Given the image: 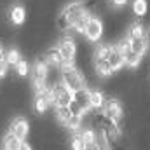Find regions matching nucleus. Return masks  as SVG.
Listing matches in <instances>:
<instances>
[{
	"mask_svg": "<svg viewBox=\"0 0 150 150\" xmlns=\"http://www.w3.org/2000/svg\"><path fill=\"white\" fill-rule=\"evenodd\" d=\"M87 14H91V12L87 11L86 4L82 0L70 2V4H67L61 9V12L58 16V28L61 32H72V28H74L82 18H86Z\"/></svg>",
	"mask_w": 150,
	"mask_h": 150,
	"instance_id": "nucleus-1",
	"label": "nucleus"
},
{
	"mask_svg": "<svg viewBox=\"0 0 150 150\" xmlns=\"http://www.w3.org/2000/svg\"><path fill=\"white\" fill-rule=\"evenodd\" d=\"M61 72V82L70 89V91H80V89H86L87 87V84H86V79H84V75L80 74L75 67H70V68H63V70H59Z\"/></svg>",
	"mask_w": 150,
	"mask_h": 150,
	"instance_id": "nucleus-2",
	"label": "nucleus"
},
{
	"mask_svg": "<svg viewBox=\"0 0 150 150\" xmlns=\"http://www.w3.org/2000/svg\"><path fill=\"white\" fill-rule=\"evenodd\" d=\"M70 110H72V115L75 117H84L87 112H91V107H89V89H80L77 91L74 96V101L68 105Z\"/></svg>",
	"mask_w": 150,
	"mask_h": 150,
	"instance_id": "nucleus-3",
	"label": "nucleus"
},
{
	"mask_svg": "<svg viewBox=\"0 0 150 150\" xmlns=\"http://www.w3.org/2000/svg\"><path fill=\"white\" fill-rule=\"evenodd\" d=\"M101 113H103L108 120H112V122H115V124H119V122L122 120V117H124L122 103H120L117 98H107Z\"/></svg>",
	"mask_w": 150,
	"mask_h": 150,
	"instance_id": "nucleus-4",
	"label": "nucleus"
},
{
	"mask_svg": "<svg viewBox=\"0 0 150 150\" xmlns=\"http://www.w3.org/2000/svg\"><path fill=\"white\" fill-rule=\"evenodd\" d=\"M56 47H58V51H59V54L63 58V63H70V61L75 59V56H77V44H75V40L72 37H68V35L61 37L58 40Z\"/></svg>",
	"mask_w": 150,
	"mask_h": 150,
	"instance_id": "nucleus-5",
	"label": "nucleus"
},
{
	"mask_svg": "<svg viewBox=\"0 0 150 150\" xmlns=\"http://www.w3.org/2000/svg\"><path fill=\"white\" fill-rule=\"evenodd\" d=\"M84 37L87 38L89 42H98L100 38L103 37V21L98 16L91 14L89 21L86 25V30H84Z\"/></svg>",
	"mask_w": 150,
	"mask_h": 150,
	"instance_id": "nucleus-6",
	"label": "nucleus"
},
{
	"mask_svg": "<svg viewBox=\"0 0 150 150\" xmlns=\"http://www.w3.org/2000/svg\"><path fill=\"white\" fill-rule=\"evenodd\" d=\"M52 89H54V94H56V105H58V107H68V105L74 101L75 93L70 91L61 80H58V82L52 86ZM56 105H54V107H56ZM54 107H52V108H54Z\"/></svg>",
	"mask_w": 150,
	"mask_h": 150,
	"instance_id": "nucleus-7",
	"label": "nucleus"
},
{
	"mask_svg": "<svg viewBox=\"0 0 150 150\" xmlns=\"http://www.w3.org/2000/svg\"><path fill=\"white\" fill-rule=\"evenodd\" d=\"M9 131L12 133V134H16L19 140H26V136H28V133H30V124H28V120L25 119V117H16V119H12L11 120V124H9Z\"/></svg>",
	"mask_w": 150,
	"mask_h": 150,
	"instance_id": "nucleus-8",
	"label": "nucleus"
},
{
	"mask_svg": "<svg viewBox=\"0 0 150 150\" xmlns=\"http://www.w3.org/2000/svg\"><path fill=\"white\" fill-rule=\"evenodd\" d=\"M9 19L14 26H21L26 19V11L21 4H14L11 9H9Z\"/></svg>",
	"mask_w": 150,
	"mask_h": 150,
	"instance_id": "nucleus-9",
	"label": "nucleus"
},
{
	"mask_svg": "<svg viewBox=\"0 0 150 150\" xmlns=\"http://www.w3.org/2000/svg\"><path fill=\"white\" fill-rule=\"evenodd\" d=\"M32 74H33V79H32V80H42V82L47 80V75H49V65L44 61V58H40V59H37V61L33 63Z\"/></svg>",
	"mask_w": 150,
	"mask_h": 150,
	"instance_id": "nucleus-10",
	"label": "nucleus"
},
{
	"mask_svg": "<svg viewBox=\"0 0 150 150\" xmlns=\"http://www.w3.org/2000/svg\"><path fill=\"white\" fill-rule=\"evenodd\" d=\"M129 42H131V51L136 52V54H140L142 58L147 54V51H149V47H150V42H149V38H147V33H145L143 37L129 38Z\"/></svg>",
	"mask_w": 150,
	"mask_h": 150,
	"instance_id": "nucleus-11",
	"label": "nucleus"
},
{
	"mask_svg": "<svg viewBox=\"0 0 150 150\" xmlns=\"http://www.w3.org/2000/svg\"><path fill=\"white\" fill-rule=\"evenodd\" d=\"M44 61L49 67H54V68H59L63 65V58H61V54H59V51H58L56 45L51 47V49H47V52L44 54Z\"/></svg>",
	"mask_w": 150,
	"mask_h": 150,
	"instance_id": "nucleus-12",
	"label": "nucleus"
},
{
	"mask_svg": "<svg viewBox=\"0 0 150 150\" xmlns=\"http://www.w3.org/2000/svg\"><path fill=\"white\" fill-rule=\"evenodd\" d=\"M108 65H110L112 72H117V70H120L122 67H126V65H124V54L119 51L117 45L112 47V52H110V56H108Z\"/></svg>",
	"mask_w": 150,
	"mask_h": 150,
	"instance_id": "nucleus-13",
	"label": "nucleus"
},
{
	"mask_svg": "<svg viewBox=\"0 0 150 150\" xmlns=\"http://www.w3.org/2000/svg\"><path fill=\"white\" fill-rule=\"evenodd\" d=\"M105 94L98 89H91L89 91V107L91 110H103V105H105Z\"/></svg>",
	"mask_w": 150,
	"mask_h": 150,
	"instance_id": "nucleus-14",
	"label": "nucleus"
},
{
	"mask_svg": "<svg viewBox=\"0 0 150 150\" xmlns=\"http://www.w3.org/2000/svg\"><path fill=\"white\" fill-rule=\"evenodd\" d=\"M23 140H19L16 134H12L11 131H7L2 138V150H18Z\"/></svg>",
	"mask_w": 150,
	"mask_h": 150,
	"instance_id": "nucleus-15",
	"label": "nucleus"
},
{
	"mask_svg": "<svg viewBox=\"0 0 150 150\" xmlns=\"http://www.w3.org/2000/svg\"><path fill=\"white\" fill-rule=\"evenodd\" d=\"M112 44H98L94 47V52H93V61H103V59H108L110 52H112Z\"/></svg>",
	"mask_w": 150,
	"mask_h": 150,
	"instance_id": "nucleus-16",
	"label": "nucleus"
},
{
	"mask_svg": "<svg viewBox=\"0 0 150 150\" xmlns=\"http://www.w3.org/2000/svg\"><path fill=\"white\" fill-rule=\"evenodd\" d=\"M54 115H56V120L61 124V126H65L68 120H70V117H72V110H70V107H54Z\"/></svg>",
	"mask_w": 150,
	"mask_h": 150,
	"instance_id": "nucleus-17",
	"label": "nucleus"
},
{
	"mask_svg": "<svg viewBox=\"0 0 150 150\" xmlns=\"http://www.w3.org/2000/svg\"><path fill=\"white\" fill-rule=\"evenodd\" d=\"M140 63H142V56H140V54L133 52L131 49H129L127 52H124V65H126L127 68H136Z\"/></svg>",
	"mask_w": 150,
	"mask_h": 150,
	"instance_id": "nucleus-18",
	"label": "nucleus"
},
{
	"mask_svg": "<svg viewBox=\"0 0 150 150\" xmlns=\"http://www.w3.org/2000/svg\"><path fill=\"white\" fill-rule=\"evenodd\" d=\"M131 9H133L136 18H143L147 14V11H149V4H147V0H133Z\"/></svg>",
	"mask_w": 150,
	"mask_h": 150,
	"instance_id": "nucleus-19",
	"label": "nucleus"
},
{
	"mask_svg": "<svg viewBox=\"0 0 150 150\" xmlns=\"http://www.w3.org/2000/svg\"><path fill=\"white\" fill-rule=\"evenodd\" d=\"M94 63V70H96V74L100 75V77H110L113 74L112 68H110V65H108V59H103V61H93Z\"/></svg>",
	"mask_w": 150,
	"mask_h": 150,
	"instance_id": "nucleus-20",
	"label": "nucleus"
},
{
	"mask_svg": "<svg viewBox=\"0 0 150 150\" xmlns=\"http://www.w3.org/2000/svg\"><path fill=\"white\" fill-rule=\"evenodd\" d=\"M21 59H23V58H21V52H19L16 47H11V49L5 51V61H7L9 67H16Z\"/></svg>",
	"mask_w": 150,
	"mask_h": 150,
	"instance_id": "nucleus-21",
	"label": "nucleus"
},
{
	"mask_svg": "<svg viewBox=\"0 0 150 150\" xmlns=\"http://www.w3.org/2000/svg\"><path fill=\"white\" fill-rule=\"evenodd\" d=\"M79 134H80V138H82V142L87 145V143H94L96 140H98V133H96V129H93V127H82L80 131H79Z\"/></svg>",
	"mask_w": 150,
	"mask_h": 150,
	"instance_id": "nucleus-22",
	"label": "nucleus"
},
{
	"mask_svg": "<svg viewBox=\"0 0 150 150\" xmlns=\"http://www.w3.org/2000/svg\"><path fill=\"white\" fill-rule=\"evenodd\" d=\"M145 35V28H143V25L140 23V21H134V23H131L129 25V28H127V38H138V37H143Z\"/></svg>",
	"mask_w": 150,
	"mask_h": 150,
	"instance_id": "nucleus-23",
	"label": "nucleus"
},
{
	"mask_svg": "<svg viewBox=\"0 0 150 150\" xmlns=\"http://www.w3.org/2000/svg\"><path fill=\"white\" fill-rule=\"evenodd\" d=\"M47 108H49V105L45 101V96L44 94H35V98H33V110L38 115H42V113H45Z\"/></svg>",
	"mask_w": 150,
	"mask_h": 150,
	"instance_id": "nucleus-24",
	"label": "nucleus"
},
{
	"mask_svg": "<svg viewBox=\"0 0 150 150\" xmlns=\"http://www.w3.org/2000/svg\"><path fill=\"white\" fill-rule=\"evenodd\" d=\"M65 127H67L72 134L79 133V131L82 129V117H75V115H72V117H70V120L65 124Z\"/></svg>",
	"mask_w": 150,
	"mask_h": 150,
	"instance_id": "nucleus-25",
	"label": "nucleus"
},
{
	"mask_svg": "<svg viewBox=\"0 0 150 150\" xmlns=\"http://www.w3.org/2000/svg\"><path fill=\"white\" fill-rule=\"evenodd\" d=\"M84 142H82V138H80V134L79 133H75L72 134V138H70V150H84Z\"/></svg>",
	"mask_w": 150,
	"mask_h": 150,
	"instance_id": "nucleus-26",
	"label": "nucleus"
},
{
	"mask_svg": "<svg viewBox=\"0 0 150 150\" xmlns=\"http://www.w3.org/2000/svg\"><path fill=\"white\" fill-rule=\"evenodd\" d=\"M14 70H16V74L19 75V77H26V75L30 74V65H28V61L21 59V61L14 67Z\"/></svg>",
	"mask_w": 150,
	"mask_h": 150,
	"instance_id": "nucleus-27",
	"label": "nucleus"
},
{
	"mask_svg": "<svg viewBox=\"0 0 150 150\" xmlns=\"http://www.w3.org/2000/svg\"><path fill=\"white\" fill-rule=\"evenodd\" d=\"M7 70H9V65H7V61H5V58L0 61V79H4L5 75H7Z\"/></svg>",
	"mask_w": 150,
	"mask_h": 150,
	"instance_id": "nucleus-28",
	"label": "nucleus"
},
{
	"mask_svg": "<svg viewBox=\"0 0 150 150\" xmlns=\"http://www.w3.org/2000/svg\"><path fill=\"white\" fill-rule=\"evenodd\" d=\"M108 2L112 4L113 7H124V5H127L129 0H108Z\"/></svg>",
	"mask_w": 150,
	"mask_h": 150,
	"instance_id": "nucleus-29",
	"label": "nucleus"
},
{
	"mask_svg": "<svg viewBox=\"0 0 150 150\" xmlns=\"http://www.w3.org/2000/svg\"><path fill=\"white\" fill-rule=\"evenodd\" d=\"M84 150H101V147L98 145V142H94V143H87V145H84Z\"/></svg>",
	"mask_w": 150,
	"mask_h": 150,
	"instance_id": "nucleus-30",
	"label": "nucleus"
},
{
	"mask_svg": "<svg viewBox=\"0 0 150 150\" xmlns=\"http://www.w3.org/2000/svg\"><path fill=\"white\" fill-rule=\"evenodd\" d=\"M18 150H33V149H32V145H30L28 142H21V145H19Z\"/></svg>",
	"mask_w": 150,
	"mask_h": 150,
	"instance_id": "nucleus-31",
	"label": "nucleus"
},
{
	"mask_svg": "<svg viewBox=\"0 0 150 150\" xmlns=\"http://www.w3.org/2000/svg\"><path fill=\"white\" fill-rule=\"evenodd\" d=\"M5 58V51H4V47H2V44H0V61Z\"/></svg>",
	"mask_w": 150,
	"mask_h": 150,
	"instance_id": "nucleus-32",
	"label": "nucleus"
},
{
	"mask_svg": "<svg viewBox=\"0 0 150 150\" xmlns=\"http://www.w3.org/2000/svg\"><path fill=\"white\" fill-rule=\"evenodd\" d=\"M147 38H149V42H150V30L147 32Z\"/></svg>",
	"mask_w": 150,
	"mask_h": 150,
	"instance_id": "nucleus-33",
	"label": "nucleus"
}]
</instances>
